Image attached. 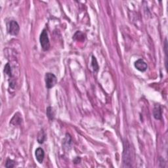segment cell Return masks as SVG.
Returning a JSON list of instances; mask_svg holds the SVG:
<instances>
[{
    "label": "cell",
    "mask_w": 168,
    "mask_h": 168,
    "mask_svg": "<svg viewBox=\"0 0 168 168\" xmlns=\"http://www.w3.org/2000/svg\"><path fill=\"white\" fill-rule=\"evenodd\" d=\"M46 114L47 116L48 117V118L50 120H53L55 119V112L54 111V109L52 108L51 106H48L46 110Z\"/></svg>",
    "instance_id": "9c48e42d"
},
{
    "label": "cell",
    "mask_w": 168,
    "mask_h": 168,
    "mask_svg": "<svg viewBox=\"0 0 168 168\" xmlns=\"http://www.w3.org/2000/svg\"><path fill=\"white\" fill-rule=\"evenodd\" d=\"M45 138H46V135L44 132V131L42 129L40 131L39 133H38V139H37V140H38V142L39 144H43V143H44Z\"/></svg>",
    "instance_id": "30bf717a"
},
{
    "label": "cell",
    "mask_w": 168,
    "mask_h": 168,
    "mask_svg": "<svg viewBox=\"0 0 168 168\" xmlns=\"http://www.w3.org/2000/svg\"><path fill=\"white\" fill-rule=\"evenodd\" d=\"M22 121V119L21 114L19 112H17V113H16L14 115V116L13 117L11 122H10V123L12 124V125H13V126H19L21 123Z\"/></svg>",
    "instance_id": "ba28073f"
},
{
    "label": "cell",
    "mask_w": 168,
    "mask_h": 168,
    "mask_svg": "<svg viewBox=\"0 0 168 168\" xmlns=\"http://www.w3.org/2000/svg\"><path fill=\"white\" fill-rule=\"evenodd\" d=\"M4 72L7 75L9 76V78H11L12 77V70H11V67L9 63H7L5 66L4 68Z\"/></svg>",
    "instance_id": "7c38bea8"
},
{
    "label": "cell",
    "mask_w": 168,
    "mask_h": 168,
    "mask_svg": "<svg viewBox=\"0 0 168 168\" xmlns=\"http://www.w3.org/2000/svg\"><path fill=\"white\" fill-rule=\"evenodd\" d=\"M80 161H81V159H80L79 157H77V158H76V159L74 160V162L75 164H78L79 162H80Z\"/></svg>",
    "instance_id": "9a60e30c"
},
{
    "label": "cell",
    "mask_w": 168,
    "mask_h": 168,
    "mask_svg": "<svg viewBox=\"0 0 168 168\" xmlns=\"http://www.w3.org/2000/svg\"><path fill=\"white\" fill-rule=\"evenodd\" d=\"M91 66L94 70V72H97L99 69V66L98 65V62L97 61V59L95 56H92V60H91Z\"/></svg>",
    "instance_id": "8fae6325"
},
{
    "label": "cell",
    "mask_w": 168,
    "mask_h": 168,
    "mask_svg": "<svg viewBox=\"0 0 168 168\" xmlns=\"http://www.w3.org/2000/svg\"><path fill=\"white\" fill-rule=\"evenodd\" d=\"M35 156L36 160L38 161V163L42 164L45 158L44 150H43L42 148H38V149L36 150Z\"/></svg>",
    "instance_id": "52a82bcc"
},
{
    "label": "cell",
    "mask_w": 168,
    "mask_h": 168,
    "mask_svg": "<svg viewBox=\"0 0 168 168\" xmlns=\"http://www.w3.org/2000/svg\"><path fill=\"white\" fill-rule=\"evenodd\" d=\"M20 31V26L15 21H10L7 25V32L11 36H17Z\"/></svg>",
    "instance_id": "277c9868"
},
{
    "label": "cell",
    "mask_w": 168,
    "mask_h": 168,
    "mask_svg": "<svg viewBox=\"0 0 168 168\" xmlns=\"http://www.w3.org/2000/svg\"><path fill=\"white\" fill-rule=\"evenodd\" d=\"M45 86L48 89H51L57 83V78L55 74L52 73L48 72L45 76Z\"/></svg>",
    "instance_id": "3957f363"
},
{
    "label": "cell",
    "mask_w": 168,
    "mask_h": 168,
    "mask_svg": "<svg viewBox=\"0 0 168 168\" xmlns=\"http://www.w3.org/2000/svg\"><path fill=\"white\" fill-rule=\"evenodd\" d=\"M39 42L43 51H47L50 48V42L48 37V33L45 29L43 30L39 36Z\"/></svg>",
    "instance_id": "7a4b0ae2"
},
{
    "label": "cell",
    "mask_w": 168,
    "mask_h": 168,
    "mask_svg": "<svg viewBox=\"0 0 168 168\" xmlns=\"http://www.w3.org/2000/svg\"><path fill=\"white\" fill-rule=\"evenodd\" d=\"M15 166V162L14 160H11V159H9V158H8L7 160L6 164H5V167H6L10 168V167H14Z\"/></svg>",
    "instance_id": "4fadbf2b"
},
{
    "label": "cell",
    "mask_w": 168,
    "mask_h": 168,
    "mask_svg": "<svg viewBox=\"0 0 168 168\" xmlns=\"http://www.w3.org/2000/svg\"><path fill=\"white\" fill-rule=\"evenodd\" d=\"M135 68L138 70L140 72H145L147 70V64L144 61L143 59H139L134 63Z\"/></svg>",
    "instance_id": "5b68a950"
},
{
    "label": "cell",
    "mask_w": 168,
    "mask_h": 168,
    "mask_svg": "<svg viewBox=\"0 0 168 168\" xmlns=\"http://www.w3.org/2000/svg\"><path fill=\"white\" fill-rule=\"evenodd\" d=\"M134 160V150L130 143L127 141L123 143V163L125 167H132Z\"/></svg>",
    "instance_id": "6da1fadb"
},
{
    "label": "cell",
    "mask_w": 168,
    "mask_h": 168,
    "mask_svg": "<svg viewBox=\"0 0 168 168\" xmlns=\"http://www.w3.org/2000/svg\"><path fill=\"white\" fill-rule=\"evenodd\" d=\"M153 116L156 120H161L162 119V107L160 105H156L153 109Z\"/></svg>",
    "instance_id": "8992f818"
},
{
    "label": "cell",
    "mask_w": 168,
    "mask_h": 168,
    "mask_svg": "<svg viewBox=\"0 0 168 168\" xmlns=\"http://www.w3.org/2000/svg\"><path fill=\"white\" fill-rule=\"evenodd\" d=\"M164 52H165V54H166V68L167 70V39H165V42H164Z\"/></svg>",
    "instance_id": "5bb4252c"
}]
</instances>
